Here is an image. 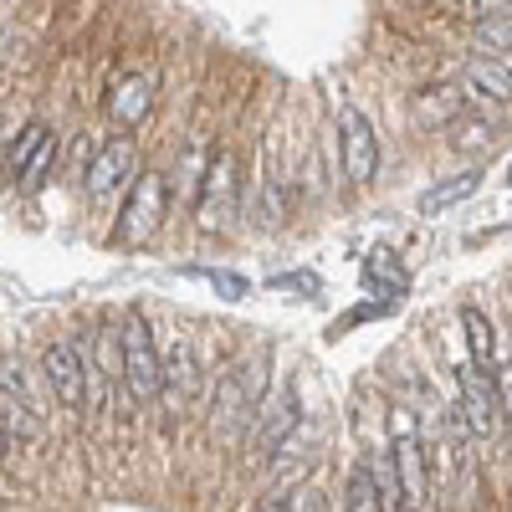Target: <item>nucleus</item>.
<instances>
[{"label":"nucleus","mask_w":512,"mask_h":512,"mask_svg":"<svg viewBox=\"0 0 512 512\" xmlns=\"http://www.w3.org/2000/svg\"><path fill=\"white\" fill-rule=\"evenodd\" d=\"M262 390H267V359H246L216 384V410H210V431L221 441H236L246 425L262 415Z\"/></svg>","instance_id":"nucleus-1"},{"label":"nucleus","mask_w":512,"mask_h":512,"mask_svg":"<svg viewBox=\"0 0 512 512\" xmlns=\"http://www.w3.org/2000/svg\"><path fill=\"white\" fill-rule=\"evenodd\" d=\"M118 354H123V390L134 400H154L164 390V364L154 354V338H149V323L139 313H128L123 328H118Z\"/></svg>","instance_id":"nucleus-2"},{"label":"nucleus","mask_w":512,"mask_h":512,"mask_svg":"<svg viewBox=\"0 0 512 512\" xmlns=\"http://www.w3.org/2000/svg\"><path fill=\"white\" fill-rule=\"evenodd\" d=\"M164 210H169V180L159 175V169H149V175H139V180H134V195L123 200L118 241H123V246L149 241V236L164 226Z\"/></svg>","instance_id":"nucleus-3"},{"label":"nucleus","mask_w":512,"mask_h":512,"mask_svg":"<svg viewBox=\"0 0 512 512\" xmlns=\"http://www.w3.org/2000/svg\"><path fill=\"white\" fill-rule=\"evenodd\" d=\"M390 466L400 477V492H405V507H425V497H431V466H425V446L415 436L410 415H395V446H390Z\"/></svg>","instance_id":"nucleus-4"},{"label":"nucleus","mask_w":512,"mask_h":512,"mask_svg":"<svg viewBox=\"0 0 512 512\" xmlns=\"http://www.w3.org/2000/svg\"><path fill=\"white\" fill-rule=\"evenodd\" d=\"M236 210V159L231 154H216L205 169V185H200V200H195V216L205 231H221Z\"/></svg>","instance_id":"nucleus-5"},{"label":"nucleus","mask_w":512,"mask_h":512,"mask_svg":"<svg viewBox=\"0 0 512 512\" xmlns=\"http://www.w3.org/2000/svg\"><path fill=\"white\" fill-rule=\"evenodd\" d=\"M344 175L349 185H369L374 169H379V139H374V123L359 108H344Z\"/></svg>","instance_id":"nucleus-6"},{"label":"nucleus","mask_w":512,"mask_h":512,"mask_svg":"<svg viewBox=\"0 0 512 512\" xmlns=\"http://www.w3.org/2000/svg\"><path fill=\"white\" fill-rule=\"evenodd\" d=\"M461 420H466V431H477V436H492L502 425L497 379H487L482 369H461Z\"/></svg>","instance_id":"nucleus-7"},{"label":"nucleus","mask_w":512,"mask_h":512,"mask_svg":"<svg viewBox=\"0 0 512 512\" xmlns=\"http://www.w3.org/2000/svg\"><path fill=\"white\" fill-rule=\"evenodd\" d=\"M297 415H303V405H297V384H282V390L262 405L256 425H251V436H256V456H272V451L297 431Z\"/></svg>","instance_id":"nucleus-8"},{"label":"nucleus","mask_w":512,"mask_h":512,"mask_svg":"<svg viewBox=\"0 0 512 512\" xmlns=\"http://www.w3.org/2000/svg\"><path fill=\"white\" fill-rule=\"evenodd\" d=\"M41 369H47V384H52V395L62 405H72V410L88 405V369H82L72 344H52L47 354H41Z\"/></svg>","instance_id":"nucleus-9"},{"label":"nucleus","mask_w":512,"mask_h":512,"mask_svg":"<svg viewBox=\"0 0 512 512\" xmlns=\"http://www.w3.org/2000/svg\"><path fill=\"white\" fill-rule=\"evenodd\" d=\"M134 164H139V154H134V144H128V139L103 144V149H98V159L88 164V195L98 200V195L118 190L123 180H134Z\"/></svg>","instance_id":"nucleus-10"},{"label":"nucleus","mask_w":512,"mask_h":512,"mask_svg":"<svg viewBox=\"0 0 512 512\" xmlns=\"http://www.w3.org/2000/svg\"><path fill=\"white\" fill-rule=\"evenodd\" d=\"M0 390H6V436L16 441H31L36 436V410L26 400V379L16 364H6V374H0Z\"/></svg>","instance_id":"nucleus-11"},{"label":"nucleus","mask_w":512,"mask_h":512,"mask_svg":"<svg viewBox=\"0 0 512 512\" xmlns=\"http://www.w3.org/2000/svg\"><path fill=\"white\" fill-rule=\"evenodd\" d=\"M461 82L472 93H482V98H492V103H512V67H502V62H492V57H472L461 67Z\"/></svg>","instance_id":"nucleus-12"},{"label":"nucleus","mask_w":512,"mask_h":512,"mask_svg":"<svg viewBox=\"0 0 512 512\" xmlns=\"http://www.w3.org/2000/svg\"><path fill=\"white\" fill-rule=\"evenodd\" d=\"M461 328H466V349H472V364H477L487 379H497V333H492L487 313H482V308H461Z\"/></svg>","instance_id":"nucleus-13"},{"label":"nucleus","mask_w":512,"mask_h":512,"mask_svg":"<svg viewBox=\"0 0 512 512\" xmlns=\"http://www.w3.org/2000/svg\"><path fill=\"white\" fill-rule=\"evenodd\" d=\"M415 123L420 128H451L461 113H466V98L456 93V88H431V93H420L415 98Z\"/></svg>","instance_id":"nucleus-14"},{"label":"nucleus","mask_w":512,"mask_h":512,"mask_svg":"<svg viewBox=\"0 0 512 512\" xmlns=\"http://www.w3.org/2000/svg\"><path fill=\"white\" fill-rule=\"evenodd\" d=\"M482 190V175L477 169H466V175H451V180H441V185H431L420 195V216H441V210H451V205H461V200H472Z\"/></svg>","instance_id":"nucleus-15"},{"label":"nucleus","mask_w":512,"mask_h":512,"mask_svg":"<svg viewBox=\"0 0 512 512\" xmlns=\"http://www.w3.org/2000/svg\"><path fill=\"white\" fill-rule=\"evenodd\" d=\"M57 134H52V128L47 123H26L21 128V134H16V144L6 149V175H16V180H26V169H31V159L41 154V149H47Z\"/></svg>","instance_id":"nucleus-16"},{"label":"nucleus","mask_w":512,"mask_h":512,"mask_svg":"<svg viewBox=\"0 0 512 512\" xmlns=\"http://www.w3.org/2000/svg\"><path fill=\"white\" fill-rule=\"evenodd\" d=\"M497 144V123L492 118H477V113H461L451 123V149L456 154H487Z\"/></svg>","instance_id":"nucleus-17"},{"label":"nucleus","mask_w":512,"mask_h":512,"mask_svg":"<svg viewBox=\"0 0 512 512\" xmlns=\"http://www.w3.org/2000/svg\"><path fill=\"white\" fill-rule=\"evenodd\" d=\"M108 113H113L123 128L144 123V113H149V82H144V77H128V82H118L113 98H108Z\"/></svg>","instance_id":"nucleus-18"},{"label":"nucleus","mask_w":512,"mask_h":512,"mask_svg":"<svg viewBox=\"0 0 512 512\" xmlns=\"http://www.w3.org/2000/svg\"><path fill=\"white\" fill-rule=\"evenodd\" d=\"M344 512H379V482H374V466H359L349 477V502Z\"/></svg>","instance_id":"nucleus-19"},{"label":"nucleus","mask_w":512,"mask_h":512,"mask_svg":"<svg viewBox=\"0 0 512 512\" xmlns=\"http://www.w3.org/2000/svg\"><path fill=\"white\" fill-rule=\"evenodd\" d=\"M477 36L487 41V47L512 52V16H487V21H477Z\"/></svg>","instance_id":"nucleus-20"},{"label":"nucleus","mask_w":512,"mask_h":512,"mask_svg":"<svg viewBox=\"0 0 512 512\" xmlns=\"http://www.w3.org/2000/svg\"><path fill=\"white\" fill-rule=\"evenodd\" d=\"M216 292H226V297H246V277H236V272H200Z\"/></svg>","instance_id":"nucleus-21"},{"label":"nucleus","mask_w":512,"mask_h":512,"mask_svg":"<svg viewBox=\"0 0 512 512\" xmlns=\"http://www.w3.org/2000/svg\"><path fill=\"white\" fill-rule=\"evenodd\" d=\"M52 159H57V139H52L47 149H41V154L31 159V169H26V180H21V185H36V180H41V175H47V169H52Z\"/></svg>","instance_id":"nucleus-22"},{"label":"nucleus","mask_w":512,"mask_h":512,"mask_svg":"<svg viewBox=\"0 0 512 512\" xmlns=\"http://www.w3.org/2000/svg\"><path fill=\"white\" fill-rule=\"evenodd\" d=\"M292 512H328V497H323L318 487H308L303 497H297V507H292Z\"/></svg>","instance_id":"nucleus-23"},{"label":"nucleus","mask_w":512,"mask_h":512,"mask_svg":"<svg viewBox=\"0 0 512 512\" xmlns=\"http://www.w3.org/2000/svg\"><path fill=\"white\" fill-rule=\"evenodd\" d=\"M256 512H292V497H287V492H272V497H267L262 507H256Z\"/></svg>","instance_id":"nucleus-24"},{"label":"nucleus","mask_w":512,"mask_h":512,"mask_svg":"<svg viewBox=\"0 0 512 512\" xmlns=\"http://www.w3.org/2000/svg\"><path fill=\"white\" fill-rule=\"evenodd\" d=\"M507 185H512V164H507Z\"/></svg>","instance_id":"nucleus-25"}]
</instances>
